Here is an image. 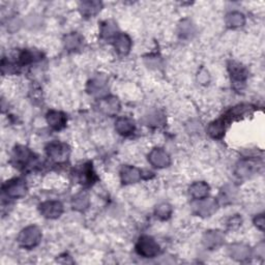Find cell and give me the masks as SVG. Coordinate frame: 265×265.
Here are the masks:
<instances>
[{
    "instance_id": "44dd1931",
    "label": "cell",
    "mask_w": 265,
    "mask_h": 265,
    "mask_svg": "<svg viewBox=\"0 0 265 265\" xmlns=\"http://www.w3.org/2000/svg\"><path fill=\"white\" fill-rule=\"evenodd\" d=\"M102 6L103 3L100 1H83L79 4V9H80L82 16L90 18L97 15L102 9Z\"/></svg>"
},
{
    "instance_id": "d4e9b609",
    "label": "cell",
    "mask_w": 265,
    "mask_h": 265,
    "mask_svg": "<svg viewBox=\"0 0 265 265\" xmlns=\"http://www.w3.org/2000/svg\"><path fill=\"white\" fill-rule=\"evenodd\" d=\"M118 35L117 24L112 20L104 21L101 25V36L106 39H110Z\"/></svg>"
},
{
    "instance_id": "5b68a950",
    "label": "cell",
    "mask_w": 265,
    "mask_h": 265,
    "mask_svg": "<svg viewBox=\"0 0 265 265\" xmlns=\"http://www.w3.org/2000/svg\"><path fill=\"white\" fill-rule=\"evenodd\" d=\"M3 192L12 199L22 198L27 193V185L21 178H14L3 184Z\"/></svg>"
},
{
    "instance_id": "1f68e13d",
    "label": "cell",
    "mask_w": 265,
    "mask_h": 265,
    "mask_svg": "<svg viewBox=\"0 0 265 265\" xmlns=\"http://www.w3.org/2000/svg\"><path fill=\"white\" fill-rule=\"evenodd\" d=\"M241 225H242V218L238 215L231 217L227 223V226L229 229H236L240 227Z\"/></svg>"
},
{
    "instance_id": "8992f818",
    "label": "cell",
    "mask_w": 265,
    "mask_h": 265,
    "mask_svg": "<svg viewBox=\"0 0 265 265\" xmlns=\"http://www.w3.org/2000/svg\"><path fill=\"white\" fill-rule=\"evenodd\" d=\"M39 213L46 219L54 220L59 218L63 213V205L59 201H46L39 204Z\"/></svg>"
},
{
    "instance_id": "f1b7e54d",
    "label": "cell",
    "mask_w": 265,
    "mask_h": 265,
    "mask_svg": "<svg viewBox=\"0 0 265 265\" xmlns=\"http://www.w3.org/2000/svg\"><path fill=\"white\" fill-rule=\"evenodd\" d=\"M154 215L155 217L161 220V221H166L168 220L171 215H172V206L169 204V203H161L158 204L156 207H155V210H154Z\"/></svg>"
},
{
    "instance_id": "83f0119b",
    "label": "cell",
    "mask_w": 265,
    "mask_h": 265,
    "mask_svg": "<svg viewBox=\"0 0 265 265\" xmlns=\"http://www.w3.org/2000/svg\"><path fill=\"white\" fill-rule=\"evenodd\" d=\"M79 179L83 184H91L96 179V175L92 171V167L90 164H87L83 167V169L79 172Z\"/></svg>"
},
{
    "instance_id": "ffe728a7",
    "label": "cell",
    "mask_w": 265,
    "mask_h": 265,
    "mask_svg": "<svg viewBox=\"0 0 265 265\" xmlns=\"http://www.w3.org/2000/svg\"><path fill=\"white\" fill-rule=\"evenodd\" d=\"M83 42H84L83 36L81 34H79L78 32H71L68 35H65L63 38L64 48L70 52L80 49L83 45Z\"/></svg>"
},
{
    "instance_id": "52a82bcc",
    "label": "cell",
    "mask_w": 265,
    "mask_h": 265,
    "mask_svg": "<svg viewBox=\"0 0 265 265\" xmlns=\"http://www.w3.org/2000/svg\"><path fill=\"white\" fill-rule=\"evenodd\" d=\"M225 242V235L220 230H208L203 234L202 244L208 250H216Z\"/></svg>"
},
{
    "instance_id": "d6a6232c",
    "label": "cell",
    "mask_w": 265,
    "mask_h": 265,
    "mask_svg": "<svg viewBox=\"0 0 265 265\" xmlns=\"http://www.w3.org/2000/svg\"><path fill=\"white\" fill-rule=\"evenodd\" d=\"M254 224H255V226H256L259 230L263 231V229H264V216H263V215H259V216H257V217L254 219Z\"/></svg>"
},
{
    "instance_id": "9c48e42d",
    "label": "cell",
    "mask_w": 265,
    "mask_h": 265,
    "mask_svg": "<svg viewBox=\"0 0 265 265\" xmlns=\"http://www.w3.org/2000/svg\"><path fill=\"white\" fill-rule=\"evenodd\" d=\"M107 78L103 75L94 77L87 84L88 94L96 97H103L106 94V90H107Z\"/></svg>"
},
{
    "instance_id": "7a4b0ae2",
    "label": "cell",
    "mask_w": 265,
    "mask_h": 265,
    "mask_svg": "<svg viewBox=\"0 0 265 265\" xmlns=\"http://www.w3.org/2000/svg\"><path fill=\"white\" fill-rule=\"evenodd\" d=\"M219 203L214 198H203L198 199L195 202L192 203L193 213L196 216L201 218H207L213 216L218 210Z\"/></svg>"
},
{
    "instance_id": "277c9868",
    "label": "cell",
    "mask_w": 265,
    "mask_h": 265,
    "mask_svg": "<svg viewBox=\"0 0 265 265\" xmlns=\"http://www.w3.org/2000/svg\"><path fill=\"white\" fill-rule=\"evenodd\" d=\"M48 156L55 163H64L68 161L70 156L69 145L61 142H51L46 148Z\"/></svg>"
},
{
    "instance_id": "484cf974",
    "label": "cell",
    "mask_w": 265,
    "mask_h": 265,
    "mask_svg": "<svg viewBox=\"0 0 265 265\" xmlns=\"http://www.w3.org/2000/svg\"><path fill=\"white\" fill-rule=\"evenodd\" d=\"M237 195V189L234 185L227 184L221 190L220 192V200L223 204H229L232 203V201L236 198Z\"/></svg>"
},
{
    "instance_id": "5bb4252c",
    "label": "cell",
    "mask_w": 265,
    "mask_h": 265,
    "mask_svg": "<svg viewBox=\"0 0 265 265\" xmlns=\"http://www.w3.org/2000/svg\"><path fill=\"white\" fill-rule=\"evenodd\" d=\"M48 125L55 131L62 130L66 125V115L61 111L51 110L46 116Z\"/></svg>"
},
{
    "instance_id": "9a60e30c",
    "label": "cell",
    "mask_w": 265,
    "mask_h": 265,
    "mask_svg": "<svg viewBox=\"0 0 265 265\" xmlns=\"http://www.w3.org/2000/svg\"><path fill=\"white\" fill-rule=\"evenodd\" d=\"M99 108L105 114L115 115L121 110V103L114 97H108L100 101Z\"/></svg>"
},
{
    "instance_id": "6da1fadb",
    "label": "cell",
    "mask_w": 265,
    "mask_h": 265,
    "mask_svg": "<svg viewBox=\"0 0 265 265\" xmlns=\"http://www.w3.org/2000/svg\"><path fill=\"white\" fill-rule=\"evenodd\" d=\"M18 244L24 249L35 248L42 241V231L37 226L31 225L24 228L18 235Z\"/></svg>"
},
{
    "instance_id": "cb8c5ba5",
    "label": "cell",
    "mask_w": 265,
    "mask_h": 265,
    "mask_svg": "<svg viewBox=\"0 0 265 265\" xmlns=\"http://www.w3.org/2000/svg\"><path fill=\"white\" fill-rule=\"evenodd\" d=\"M89 196L87 193L85 192H81V193H78L77 195H75L72 199V207L74 210L77 211H84L88 208L89 206Z\"/></svg>"
},
{
    "instance_id": "7402d4cb",
    "label": "cell",
    "mask_w": 265,
    "mask_h": 265,
    "mask_svg": "<svg viewBox=\"0 0 265 265\" xmlns=\"http://www.w3.org/2000/svg\"><path fill=\"white\" fill-rule=\"evenodd\" d=\"M209 190H210L209 185L206 182L197 181L191 185L189 192H190V195L195 199V200H198V199H203L207 197Z\"/></svg>"
},
{
    "instance_id": "836d02e7",
    "label": "cell",
    "mask_w": 265,
    "mask_h": 265,
    "mask_svg": "<svg viewBox=\"0 0 265 265\" xmlns=\"http://www.w3.org/2000/svg\"><path fill=\"white\" fill-rule=\"evenodd\" d=\"M256 249H257L256 250V252H257V257H263L264 256V252H265V250H264V244L261 243L259 246H257Z\"/></svg>"
},
{
    "instance_id": "7c38bea8",
    "label": "cell",
    "mask_w": 265,
    "mask_h": 265,
    "mask_svg": "<svg viewBox=\"0 0 265 265\" xmlns=\"http://www.w3.org/2000/svg\"><path fill=\"white\" fill-rule=\"evenodd\" d=\"M33 154L30 149L23 145H18L12 152V162L15 163L16 167H26L30 163Z\"/></svg>"
},
{
    "instance_id": "e0dca14e",
    "label": "cell",
    "mask_w": 265,
    "mask_h": 265,
    "mask_svg": "<svg viewBox=\"0 0 265 265\" xmlns=\"http://www.w3.org/2000/svg\"><path fill=\"white\" fill-rule=\"evenodd\" d=\"M256 170H257V164L255 162L251 160H243L236 165L235 174L241 178H246L253 175Z\"/></svg>"
},
{
    "instance_id": "30bf717a",
    "label": "cell",
    "mask_w": 265,
    "mask_h": 265,
    "mask_svg": "<svg viewBox=\"0 0 265 265\" xmlns=\"http://www.w3.org/2000/svg\"><path fill=\"white\" fill-rule=\"evenodd\" d=\"M229 73L231 76V80L233 83V86L236 87H241L242 85L245 84L247 78H248V72L247 70L244 68L243 65H241L240 63L237 62H230L229 66Z\"/></svg>"
},
{
    "instance_id": "4dcf8cb0",
    "label": "cell",
    "mask_w": 265,
    "mask_h": 265,
    "mask_svg": "<svg viewBox=\"0 0 265 265\" xmlns=\"http://www.w3.org/2000/svg\"><path fill=\"white\" fill-rule=\"evenodd\" d=\"M209 80H210L209 73L205 69H201L200 71H199V73H198V81H199V83L206 85V84H208Z\"/></svg>"
},
{
    "instance_id": "3957f363",
    "label": "cell",
    "mask_w": 265,
    "mask_h": 265,
    "mask_svg": "<svg viewBox=\"0 0 265 265\" xmlns=\"http://www.w3.org/2000/svg\"><path fill=\"white\" fill-rule=\"evenodd\" d=\"M136 252L138 255L144 258H153L160 253V247H158V245L152 237L143 235L137 242Z\"/></svg>"
},
{
    "instance_id": "ac0fdd59",
    "label": "cell",
    "mask_w": 265,
    "mask_h": 265,
    "mask_svg": "<svg viewBox=\"0 0 265 265\" xmlns=\"http://www.w3.org/2000/svg\"><path fill=\"white\" fill-rule=\"evenodd\" d=\"M114 47L118 54L128 55L132 48V39L127 33H118L114 38Z\"/></svg>"
},
{
    "instance_id": "4fadbf2b",
    "label": "cell",
    "mask_w": 265,
    "mask_h": 265,
    "mask_svg": "<svg viewBox=\"0 0 265 265\" xmlns=\"http://www.w3.org/2000/svg\"><path fill=\"white\" fill-rule=\"evenodd\" d=\"M142 178V172L134 166H124L121 170V179L124 184L137 183Z\"/></svg>"
},
{
    "instance_id": "f546056e",
    "label": "cell",
    "mask_w": 265,
    "mask_h": 265,
    "mask_svg": "<svg viewBox=\"0 0 265 265\" xmlns=\"http://www.w3.org/2000/svg\"><path fill=\"white\" fill-rule=\"evenodd\" d=\"M145 124L147 126H162L164 124V116L160 112H153L145 116Z\"/></svg>"
},
{
    "instance_id": "ba28073f",
    "label": "cell",
    "mask_w": 265,
    "mask_h": 265,
    "mask_svg": "<svg viewBox=\"0 0 265 265\" xmlns=\"http://www.w3.org/2000/svg\"><path fill=\"white\" fill-rule=\"evenodd\" d=\"M228 255L236 261H246L253 255L251 248L245 244H233L228 247Z\"/></svg>"
},
{
    "instance_id": "8fae6325",
    "label": "cell",
    "mask_w": 265,
    "mask_h": 265,
    "mask_svg": "<svg viewBox=\"0 0 265 265\" xmlns=\"http://www.w3.org/2000/svg\"><path fill=\"white\" fill-rule=\"evenodd\" d=\"M149 163L155 168H166L170 166L171 160L169 154L162 148H153L148 154Z\"/></svg>"
},
{
    "instance_id": "2e32d148",
    "label": "cell",
    "mask_w": 265,
    "mask_h": 265,
    "mask_svg": "<svg viewBox=\"0 0 265 265\" xmlns=\"http://www.w3.org/2000/svg\"><path fill=\"white\" fill-rule=\"evenodd\" d=\"M135 124L132 119L128 117H121L118 118L115 123V130L119 135L128 137L132 134H134L135 132Z\"/></svg>"
},
{
    "instance_id": "4316f807",
    "label": "cell",
    "mask_w": 265,
    "mask_h": 265,
    "mask_svg": "<svg viewBox=\"0 0 265 265\" xmlns=\"http://www.w3.org/2000/svg\"><path fill=\"white\" fill-rule=\"evenodd\" d=\"M196 32L195 25L188 19L182 20L178 25V34L181 38H191Z\"/></svg>"
},
{
    "instance_id": "603a6c76",
    "label": "cell",
    "mask_w": 265,
    "mask_h": 265,
    "mask_svg": "<svg viewBox=\"0 0 265 265\" xmlns=\"http://www.w3.org/2000/svg\"><path fill=\"white\" fill-rule=\"evenodd\" d=\"M225 22L230 28H240L246 24V17L241 11H231L227 14Z\"/></svg>"
},
{
    "instance_id": "d6986e66",
    "label": "cell",
    "mask_w": 265,
    "mask_h": 265,
    "mask_svg": "<svg viewBox=\"0 0 265 265\" xmlns=\"http://www.w3.org/2000/svg\"><path fill=\"white\" fill-rule=\"evenodd\" d=\"M226 132V118H220L209 124L207 128L208 135L214 139H221Z\"/></svg>"
}]
</instances>
